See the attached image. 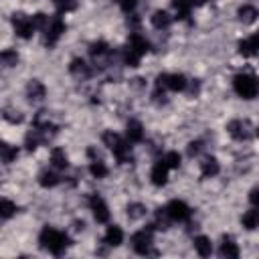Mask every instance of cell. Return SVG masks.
Segmentation results:
<instances>
[{"label": "cell", "mask_w": 259, "mask_h": 259, "mask_svg": "<svg viewBox=\"0 0 259 259\" xmlns=\"http://www.w3.org/2000/svg\"><path fill=\"white\" fill-rule=\"evenodd\" d=\"M237 17H239V21H241V23L251 25V23H255V21H257V9H255V7H251V5H245V7H241V9L237 11Z\"/></svg>", "instance_id": "27"}, {"label": "cell", "mask_w": 259, "mask_h": 259, "mask_svg": "<svg viewBox=\"0 0 259 259\" xmlns=\"http://www.w3.org/2000/svg\"><path fill=\"white\" fill-rule=\"evenodd\" d=\"M164 211H166V215L170 217V221H186V219L190 217L188 204L182 202V200H170Z\"/></svg>", "instance_id": "10"}, {"label": "cell", "mask_w": 259, "mask_h": 259, "mask_svg": "<svg viewBox=\"0 0 259 259\" xmlns=\"http://www.w3.org/2000/svg\"><path fill=\"white\" fill-rule=\"evenodd\" d=\"M89 172H91L95 178H103V176H108V166L103 164L101 160H93L91 166H89Z\"/></svg>", "instance_id": "33"}, {"label": "cell", "mask_w": 259, "mask_h": 259, "mask_svg": "<svg viewBox=\"0 0 259 259\" xmlns=\"http://www.w3.org/2000/svg\"><path fill=\"white\" fill-rule=\"evenodd\" d=\"M39 243L43 249H47L49 253H53V255H63L65 249L69 247V237L53 227H45L39 235Z\"/></svg>", "instance_id": "1"}, {"label": "cell", "mask_w": 259, "mask_h": 259, "mask_svg": "<svg viewBox=\"0 0 259 259\" xmlns=\"http://www.w3.org/2000/svg\"><path fill=\"white\" fill-rule=\"evenodd\" d=\"M118 5H120V9L124 13H132L136 9V5H138V0H118Z\"/></svg>", "instance_id": "40"}, {"label": "cell", "mask_w": 259, "mask_h": 259, "mask_svg": "<svg viewBox=\"0 0 259 259\" xmlns=\"http://www.w3.org/2000/svg\"><path fill=\"white\" fill-rule=\"evenodd\" d=\"M103 144H106L114 152V156L118 158L120 164L132 162V150H130L128 142L122 136H118L116 132H106V134H103Z\"/></svg>", "instance_id": "2"}, {"label": "cell", "mask_w": 259, "mask_h": 259, "mask_svg": "<svg viewBox=\"0 0 259 259\" xmlns=\"http://www.w3.org/2000/svg\"><path fill=\"white\" fill-rule=\"evenodd\" d=\"M89 53H91V57H93L95 61H103V57L110 55V47H108V43L97 41V43H91Z\"/></svg>", "instance_id": "22"}, {"label": "cell", "mask_w": 259, "mask_h": 259, "mask_svg": "<svg viewBox=\"0 0 259 259\" xmlns=\"http://www.w3.org/2000/svg\"><path fill=\"white\" fill-rule=\"evenodd\" d=\"M3 118L9 120L11 124H21V122H23V114H21L19 110H11V108H7V110L3 112Z\"/></svg>", "instance_id": "38"}, {"label": "cell", "mask_w": 259, "mask_h": 259, "mask_svg": "<svg viewBox=\"0 0 259 259\" xmlns=\"http://www.w3.org/2000/svg\"><path fill=\"white\" fill-rule=\"evenodd\" d=\"M41 142H45V140H43V136H41V132H39L37 128H35L33 132H29L27 138H25V146H27V150H31V152L37 150Z\"/></svg>", "instance_id": "30"}, {"label": "cell", "mask_w": 259, "mask_h": 259, "mask_svg": "<svg viewBox=\"0 0 259 259\" xmlns=\"http://www.w3.org/2000/svg\"><path fill=\"white\" fill-rule=\"evenodd\" d=\"M13 27L17 31L19 37L23 39H31L33 37V31H35V25H33V19L23 15V13H15L13 15Z\"/></svg>", "instance_id": "7"}, {"label": "cell", "mask_w": 259, "mask_h": 259, "mask_svg": "<svg viewBox=\"0 0 259 259\" xmlns=\"http://www.w3.org/2000/svg\"><path fill=\"white\" fill-rule=\"evenodd\" d=\"M172 23V17L166 13V11H156L152 15V25L156 29H168Z\"/></svg>", "instance_id": "28"}, {"label": "cell", "mask_w": 259, "mask_h": 259, "mask_svg": "<svg viewBox=\"0 0 259 259\" xmlns=\"http://www.w3.org/2000/svg\"><path fill=\"white\" fill-rule=\"evenodd\" d=\"M132 247L140 255H148L152 249V229L148 231H138L132 235Z\"/></svg>", "instance_id": "8"}, {"label": "cell", "mask_w": 259, "mask_h": 259, "mask_svg": "<svg viewBox=\"0 0 259 259\" xmlns=\"http://www.w3.org/2000/svg\"><path fill=\"white\" fill-rule=\"evenodd\" d=\"M162 162H164L168 168H178V166H180V154H178V152H168V154H164Z\"/></svg>", "instance_id": "37"}, {"label": "cell", "mask_w": 259, "mask_h": 259, "mask_svg": "<svg viewBox=\"0 0 259 259\" xmlns=\"http://www.w3.org/2000/svg\"><path fill=\"white\" fill-rule=\"evenodd\" d=\"M257 194H259V190H257V188H251V192H249V200H251V204H253V206H257V198H259Z\"/></svg>", "instance_id": "42"}, {"label": "cell", "mask_w": 259, "mask_h": 259, "mask_svg": "<svg viewBox=\"0 0 259 259\" xmlns=\"http://www.w3.org/2000/svg\"><path fill=\"white\" fill-rule=\"evenodd\" d=\"M59 182H61V178H59V174L53 172V170H43V172L39 174V184L45 186V188H53V186H57Z\"/></svg>", "instance_id": "23"}, {"label": "cell", "mask_w": 259, "mask_h": 259, "mask_svg": "<svg viewBox=\"0 0 259 259\" xmlns=\"http://www.w3.org/2000/svg\"><path fill=\"white\" fill-rule=\"evenodd\" d=\"M43 33H45V43L49 45V47H53L59 39H61V35L65 33V23H63V19L57 15V17H51L49 21H47V27L43 29Z\"/></svg>", "instance_id": "5"}, {"label": "cell", "mask_w": 259, "mask_h": 259, "mask_svg": "<svg viewBox=\"0 0 259 259\" xmlns=\"http://www.w3.org/2000/svg\"><path fill=\"white\" fill-rule=\"evenodd\" d=\"M103 241H106L110 247H118V245H122V241H124V231H122L118 225H112V227H108Z\"/></svg>", "instance_id": "18"}, {"label": "cell", "mask_w": 259, "mask_h": 259, "mask_svg": "<svg viewBox=\"0 0 259 259\" xmlns=\"http://www.w3.org/2000/svg\"><path fill=\"white\" fill-rule=\"evenodd\" d=\"M200 150H202V144L200 142H190L188 144V156H196Z\"/></svg>", "instance_id": "41"}, {"label": "cell", "mask_w": 259, "mask_h": 259, "mask_svg": "<svg viewBox=\"0 0 259 259\" xmlns=\"http://www.w3.org/2000/svg\"><path fill=\"white\" fill-rule=\"evenodd\" d=\"M126 136L130 142H142L144 140V126L138 120H130L126 126Z\"/></svg>", "instance_id": "15"}, {"label": "cell", "mask_w": 259, "mask_h": 259, "mask_svg": "<svg viewBox=\"0 0 259 259\" xmlns=\"http://www.w3.org/2000/svg\"><path fill=\"white\" fill-rule=\"evenodd\" d=\"M17 156H19V150H17L15 146H11V144H7V142H0V160H3L5 164L15 162Z\"/></svg>", "instance_id": "21"}, {"label": "cell", "mask_w": 259, "mask_h": 259, "mask_svg": "<svg viewBox=\"0 0 259 259\" xmlns=\"http://www.w3.org/2000/svg\"><path fill=\"white\" fill-rule=\"evenodd\" d=\"M53 5L59 13H71L77 9V0H53Z\"/></svg>", "instance_id": "35"}, {"label": "cell", "mask_w": 259, "mask_h": 259, "mask_svg": "<svg viewBox=\"0 0 259 259\" xmlns=\"http://www.w3.org/2000/svg\"><path fill=\"white\" fill-rule=\"evenodd\" d=\"M128 47H130V49H134L140 57H142V55H146L148 51H150V43H148V41H146L142 35H138V33H134V35L130 37Z\"/></svg>", "instance_id": "14"}, {"label": "cell", "mask_w": 259, "mask_h": 259, "mask_svg": "<svg viewBox=\"0 0 259 259\" xmlns=\"http://www.w3.org/2000/svg\"><path fill=\"white\" fill-rule=\"evenodd\" d=\"M15 213H17V204L9 198H0V223L11 219Z\"/></svg>", "instance_id": "26"}, {"label": "cell", "mask_w": 259, "mask_h": 259, "mask_svg": "<svg viewBox=\"0 0 259 259\" xmlns=\"http://www.w3.org/2000/svg\"><path fill=\"white\" fill-rule=\"evenodd\" d=\"M204 3H209V0H190V5H192V7H194V5H196V7H200V5H204Z\"/></svg>", "instance_id": "43"}, {"label": "cell", "mask_w": 259, "mask_h": 259, "mask_svg": "<svg viewBox=\"0 0 259 259\" xmlns=\"http://www.w3.org/2000/svg\"><path fill=\"white\" fill-rule=\"evenodd\" d=\"M257 41H259L257 35H251L249 39H243V41L239 43V53H241L243 57H253V55L257 53Z\"/></svg>", "instance_id": "16"}, {"label": "cell", "mask_w": 259, "mask_h": 259, "mask_svg": "<svg viewBox=\"0 0 259 259\" xmlns=\"http://www.w3.org/2000/svg\"><path fill=\"white\" fill-rule=\"evenodd\" d=\"M51 162H53V166H55V168L65 170V168L69 166L65 150H61V148H53V152H51Z\"/></svg>", "instance_id": "24"}, {"label": "cell", "mask_w": 259, "mask_h": 259, "mask_svg": "<svg viewBox=\"0 0 259 259\" xmlns=\"http://www.w3.org/2000/svg\"><path fill=\"white\" fill-rule=\"evenodd\" d=\"M168 166L160 160V162H156L152 166V172H150V178H152V182L156 184V186H164L166 182H168Z\"/></svg>", "instance_id": "11"}, {"label": "cell", "mask_w": 259, "mask_h": 259, "mask_svg": "<svg viewBox=\"0 0 259 259\" xmlns=\"http://www.w3.org/2000/svg\"><path fill=\"white\" fill-rule=\"evenodd\" d=\"M45 95H47V87H45L39 79L29 81V85H27V97H29L31 101H41Z\"/></svg>", "instance_id": "13"}, {"label": "cell", "mask_w": 259, "mask_h": 259, "mask_svg": "<svg viewBox=\"0 0 259 259\" xmlns=\"http://www.w3.org/2000/svg\"><path fill=\"white\" fill-rule=\"evenodd\" d=\"M172 7H174V11H176L180 21H186L190 17V11H192L190 0H172Z\"/></svg>", "instance_id": "25"}, {"label": "cell", "mask_w": 259, "mask_h": 259, "mask_svg": "<svg viewBox=\"0 0 259 259\" xmlns=\"http://www.w3.org/2000/svg\"><path fill=\"white\" fill-rule=\"evenodd\" d=\"M128 217H130V219H142V217H146V206L140 204V202L130 204V206H128Z\"/></svg>", "instance_id": "34"}, {"label": "cell", "mask_w": 259, "mask_h": 259, "mask_svg": "<svg viewBox=\"0 0 259 259\" xmlns=\"http://www.w3.org/2000/svg\"><path fill=\"white\" fill-rule=\"evenodd\" d=\"M0 61H3L7 67H15L19 63V55H17V51L15 49H7L0 53Z\"/></svg>", "instance_id": "31"}, {"label": "cell", "mask_w": 259, "mask_h": 259, "mask_svg": "<svg viewBox=\"0 0 259 259\" xmlns=\"http://www.w3.org/2000/svg\"><path fill=\"white\" fill-rule=\"evenodd\" d=\"M219 253H221V257L237 259V257H239V247H237V243H235L231 237H225V239H223V243H221Z\"/></svg>", "instance_id": "19"}, {"label": "cell", "mask_w": 259, "mask_h": 259, "mask_svg": "<svg viewBox=\"0 0 259 259\" xmlns=\"http://www.w3.org/2000/svg\"><path fill=\"white\" fill-rule=\"evenodd\" d=\"M89 206H91L93 217H95V221H97V223H108V221H110L108 204H106V200H103L101 196L91 194V196H89Z\"/></svg>", "instance_id": "9"}, {"label": "cell", "mask_w": 259, "mask_h": 259, "mask_svg": "<svg viewBox=\"0 0 259 259\" xmlns=\"http://www.w3.org/2000/svg\"><path fill=\"white\" fill-rule=\"evenodd\" d=\"M140 59H142V57L136 53L134 49H130V47L124 49V63H126L128 67H138V65H140Z\"/></svg>", "instance_id": "32"}, {"label": "cell", "mask_w": 259, "mask_h": 259, "mask_svg": "<svg viewBox=\"0 0 259 259\" xmlns=\"http://www.w3.org/2000/svg\"><path fill=\"white\" fill-rule=\"evenodd\" d=\"M47 21H49V17L43 15V13H39V15L33 17V25H35V29H39V31H43V29L47 27Z\"/></svg>", "instance_id": "39"}, {"label": "cell", "mask_w": 259, "mask_h": 259, "mask_svg": "<svg viewBox=\"0 0 259 259\" xmlns=\"http://www.w3.org/2000/svg\"><path fill=\"white\" fill-rule=\"evenodd\" d=\"M69 73H71L75 79L83 81V79H87V77L91 75V69H89V65H87L83 59H73L71 65H69Z\"/></svg>", "instance_id": "12"}, {"label": "cell", "mask_w": 259, "mask_h": 259, "mask_svg": "<svg viewBox=\"0 0 259 259\" xmlns=\"http://www.w3.org/2000/svg\"><path fill=\"white\" fill-rule=\"evenodd\" d=\"M188 85L186 77L182 73H162L156 79V89H170V91H184Z\"/></svg>", "instance_id": "4"}, {"label": "cell", "mask_w": 259, "mask_h": 259, "mask_svg": "<svg viewBox=\"0 0 259 259\" xmlns=\"http://www.w3.org/2000/svg\"><path fill=\"white\" fill-rule=\"evenodd\" d=\"M233 89L239 97L253 99V97H257V79L249 73H239L233 79Z\"/></svg>", "instance_id": "3"}, {"label": "cell", "mask_w": 259, "mask_h": 259, "mask_svg": "<svg viewBox=\"0 0 259 259\" xmlns=\"http://www.w3.org/2000/svg\"><path fill=\"white\" fill-rule=\"evenodd\" d=\"M219 170H221V166H219L217 158H213V156H209V158H204V160L200 162V172H202V176H204V178H211V176H217V174H219Z\"/></svg>", "instance_id": "17"}, {"label": "cell", "mask_w": 259, "mask_h": 259, "mask_svg": "<svg viewBox=\"0 0 259 259\" xmlns=\"http://www.w3.org/2000/svg\"><path fill=\"white\" fill-rule=\"evenodd\" d=\"M241 223H243V227H245V229H249V231H253V229L259 225V211L255 209V206H253L251 211H247V213L243 215Z\"/></svg>", "instance_id": "29"}, {"label": "cell", "mask_w": 259, "mask_h": 259, "mask_svg": "<svg viewBox=\"0 0 259 259\" xmlns=\"http://www.w3.org/2000/svg\"><path fill=\"white\" fill-rule=\"evenodd\" d=\"M168 221H170V217L166 215V211H164V209H158V211H156V223L150 225V227H156V229H168Z\"/></svg>", "instance_id": "36"}, {"label": "cell", "mask_w": 259, "mask_h": 259, "mask_svg": "<svg viewBox=\"0 0 259 259\" xmlns=\"http://www.w3.org/2000/svg\"><path fill=\"white\" fill-rule=\"evenodd\" d=\"M194 249H196V253H198L200 257H211V253H213V243H211L209 237L200 235V237L194 239Z\"/></svg>", "instance_id": "20"}, {"label": "cell", "mask_w": 259, "mask_h": 259, "mask_svg": "<svg viewBox=\"0 0 259 259\" xmlns=\"http://www.w3.org/2000/svg\"><path fill=\"white\" fill-rule=\"evenodd\" d=\"M227 130H229L231 138L241 140V142L243 140H249L253 136V124L249 120H233V122H229Z\"/></svg>", "instance_id": "6"}]
</instances>
